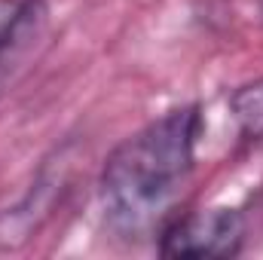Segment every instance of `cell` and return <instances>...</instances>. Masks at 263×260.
I'll list each match as a JSON object with an SVG mask.
<instances>
[{"instance_id": "6da1fadb", "label": "cell", "mask_w": 263, "mask_h": 260, "mask_svg": "<svg viewBox=\"0 0 263 260\" xmlns=\"http://www.w3.org/2000/svg\"><path fill=\"white\" fill-rule=\"evenodd\" d=\"M199 132V107L184 104L114 147L101 169V208L117 236L138 242L172 220V205L196 165Z\"/></svg>"}, {"instance_id": "7a4b0ae2", "label": "cell", "mask_w": 263, "mask_h": 260, "mask_svg": "<svg viewBox=\"0 0 263 260\" xmlns=\"http://www.w3.org/2000/svg\"><path fill=\"white\" fill-rule=\"evenodd\" d=\"M245 214L230 205L172 217L159 230V254L168 260H223L245 245Z\"/></svg>"}, {"instance_id": "3957f363", "label": "cell", "mask_w": 263, "mask_h": 260, "mask_svg": "<svg viewBox=\"0 0 263 260\" xmlns=\"http://www.w3.org/2000/svg\"><path fill=\"white\" fill-rule=\"evenodd\" d=\"M67 184L65 162L59 165H43L28 193L22 196L15 205L0 211V251H18L34 239V233L49 220L55 202L62 199Z\"/></svg>"}, {"instance_id": "277c9868", "label": "cell", "mask_w": 263, "mask_h": 260, "mask_svg": "<svg viewBox=\"0 0 263 260\" xmlns=\"http://www.w3.org/2000/svg\"><path fill=\"white\" fill-rule=\"evenodd\" d=\"M40 0H0V89L9 73V62H15L25 43L40 31Z\"/></svg>"}, {"instance_id": "5b68a950", "label": "cell", "mask_w": 263, "mask_h": 260, "mask_svg": "<svg viewBox=\"0 0 263 260\" xmlns=\"http://www.w3.org/2000/svg\"><path fill=\"white\" fill-rule=\"evenodd\" d=\"M230 117L236 129L251 141H263V77L248 80L230 95Z\"/></svg>"}, {"instance_id": "8992f818", "label": "cell", "mask_w": 263, "mask_h": 260, "mask_svg": "<svg viewBox=\"0 0 263 260\" xmlns=\"http://www.w3.org/2000/svg\"><path fill=\"white\" fill-rule=\"evenodd\" d=\"M260 3H263V0H260Z\"/></svg>"}]
</instances>
